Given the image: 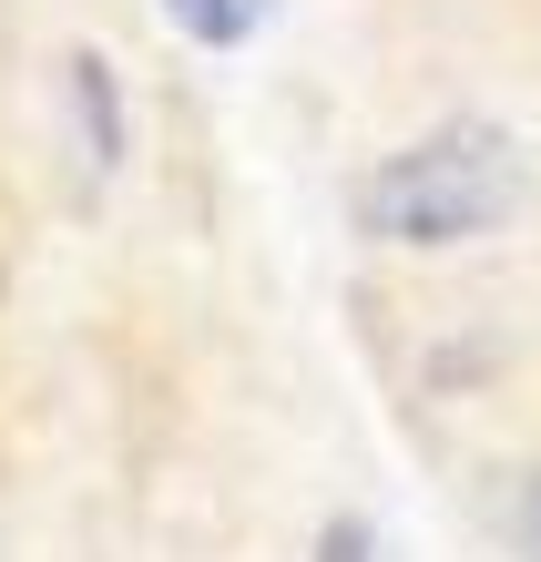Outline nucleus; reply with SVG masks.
Segmentation results:
<instances>
[{
	"label": "nucleus",
	"mask_w": 541,
	"mask_h": 562,
	"mask_svg": "<svg viewBox=\"0 0 541 562\" xmlns=\"http://www.w3.org/2000/svg\"><path fill=\"white\" fill-rule=\"evenodd\" d=\"M511 532H521V552L541 562V460L521 471V491H511Z\"/></svg>",
	"instance_id": "39448f33"
},
{
	"label": "nucleus",
	"mask_w": 541,
	"mask_h": 562,
	"mask_svg": "<svg viewBox=\"0 0 541 562\" xmlns=\"http://www.w3.org/2000/svg\"><path fill=\"white\" fill-rule=\"evenodd\" d=\"M154 11L174 21L194 52H246L256 21H266V0H154Z\"/></svg>",
	"instance_id": "7ed1b4c3"
},
{
	"label": "nucleus",
	"mask_w": 541,
	"mask_h": 562,
	"mask_svg": "<svg viewBox=\"0 0 541 562\" xmlns=\"http://www.w3.org/2000/svg\"><path fill=\"white\" fill-rule=\"evenodd\" d=\"M72 113H82V154L113 175L123 164V82H113L103 52H72Z\"/></svg>",
	"instance_id": "f03ea898"
},
{
	"label": "nucleus",
	"mask_w": 541,
	"mask_h": 562,
	"mask_svg": "<svg viewBox=\"0 0 541 562\" xmlns=\"http://www.w3.org/2000/svg\"><path fill=\"white\" fill-rule=\"evenodd\" d=\"M317 562H388V542H379V521L327 512V521H317Z\"/></svg>",
	"instance_id": "20e7f679"
},
{
	"label": "nucleus",
	"mask_w": 541,
	"mask_h": 562,
	"mask_svg": "<svg viewBox=\"0 0 541 562\" xmlns=\"http://www.w3.org/2000/svg\"><path fill=\"white\" fill-rule=\"evenodd\" d=\"M521 205V134L460 113V123H429L398 154H379L358 175V225L379 246H470L491 236L500 215Z\"/></svg>",
	"instance_id": "f257e3e1"
}]
</instances>
